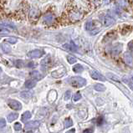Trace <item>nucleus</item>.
Returning <instances> with one entry per match:
<instances>
[{"instance_id": "10", "label": "nucleus", "mask_w": 133, "mask_h": 133, "mask_svg": "<svg viewBox=\"0 0 133 133\" xmlns=\"http://www.w3.org/2000/svg\"><path fill=\"white\" fill-rule=\"evenodd\" d=\"M115 22H116V19L112 16H111V15H106L103 18V24L106 27L112 25Z\"/></svg>"}, {"instance_id": "26", "label": "nucleus", "mask_w": 133, "mask_h": 133, "mask_svg": "<svg viewBox=\"0 0 133 133\" xmlns=\"http://www.w3.org/2000/svg\"><path fill=\"white\" fill-rule=\"evenodd\" d=\"M14 64H15V66L18 68H22V67H24V61L20 59H18L14 62Z\"/></svg>"}, {"instance_id": "27", "label": "nucleus", "mask_w": 133, "mask_h": 133, "mask_svg": "<svg viewBox=\"0 0 133 133\" xmlns=\"http://www.w3.org/2000/svg\"><path fill=\"white\" fill-rule=\"evenodd\" d=\"M81 94L79 92H76L73 96V101H78L79 100H81Z\"/></svg>"}, {"instance_id": "16", "label": "nucleus", "mask_w": 133, "mask_h": 133, "mask_svg": "<svg viewBox=\"0 0 133 133\" xmlns=\"http://www.w3.org/2000/svg\"><path fill=\"white\" fill-rule=\"evenodd\" d=\"M36 85V81H33V79H29L25 82V87L28 89H31L33 87H35Z\"/></svg>"}, {"instance_id": "4", "label": "nucleus", "mask_w": 133, "mask_h": 133, "mask_svg": "<svg viewBox=\"0 0 133 133\" xmlns=\"http://www.w3.org/2000/svg\"><path fill=\"white\" fill-rule=\"evenodd\" d=\"M41 15V12L39 9H36V8H30L28 13V16L29 20L31 22H36L39 18Z\"/></svg>"}, {"instance_id": "34", "label": "nucleus", "mask_w": 133, "mask_h": 133, "mask_svg": "<svg viewBox=\"0 0 133 133\" xmlns=\"http://www.w3.org/2000/svg\"><path fill=\"white\" fill-rule=\"evenodd\" d=\"M123 81H124L125 82H126V83H127V84L129 83V85H130L131 89H132V82H131V79H129V81H127V79L126 78H125V79H123Z\"/></svg>"}, {"instance_id": "15", "label": "nucleus", "mask_w": 133, "mask_h": 133, "mask_svg": "<svg viewBox=\"0 0 133 133\" xmlns=\"http://www.w3.org/2000/svg\"><path fill=\"white\" fill-rule=\"evenodd\" d=\"M31 118V113L29 111H25L24 114L22 115V117H21V121L23 122H26L29 119Z\"/></svg>"}, {"instance_id": "9", "label": "nucleus", "mask_w": 133, "mask_h": 133, "mask_svg": "<svg viewBox=\"0 0 133 133\" xmlns=\"http://www.w3.org/2000/svg\"><path fill=\"white\" fill-rule=\"evenodd\" d=\"M44 55V51L40 50V49H35V50H32L29 52L28 56L30 57V58H40L41 56Z\"/></svg>"}, {"instance_id": "21", "label": "nucleus", "mask_w": 133, "mask_h": 133, "mask_svg": "<svg viewBox=\"0 0 133 133\" xmlns=\"http://www.w3.org/2000/svg\"><path fill=\"white\" fill-rule=\"evenodd\" d=\"M73 70H74V72H75V73H81V72L84 70V68H83L81 64H77L73 67Z\"/></svg>"}, {"instance_id": "33", "label": "nucleus", "mask_w": 133, "mask_h": 133, "mask_svg": "<svg viewBox=\"0 0 133 133\" xmlns=\"http://www.w3.org/2000/svg\"><path fill=\"white\" fill-rule=\"evenodd\" d=\"M103 121H104V118H103V117L100 116L97 119V125H98V126H101V125L103 123Z\"/></svg>"}, {"instance_id": "6", "label": "nucleus", "mask_w": 133, "mask_h": 133, "mask_svg": "<svg viewBox=\"0 0 133 133\" xmlns=\"http://www.w3.org/2000/svg\"><path fill=\"white\" fill-rule=\"evenodd\" d=\"M8 104H9L10 108H12L13 110H15V111H19V110L22 109V105L20 102H18V101L9 100L8 101Z\"/></svg>"}, {"instance_id": "31", "label": "nucleus", "mask_w": 133, "mask_h": 133, "mask_svg": "<svg viewBox=\"0 0 133 133\" xmlns=\"http://www.w3.org/2000/svg\"><path fill=\"white\" fill-rule=\"evenodd\" d=\"M71 97V92L70 90H68L65 92V94H64V100H69V99Z\"/></svg>"}, {"instance_id": "1", "label": "nucleus", "mask_w": 133, "mask_h": 133, "mask_svg": "<svg viewBox=\"0 0 133 133\" xmlns=\"http://www.w3.org/2000/svg\"><path fill=\"white\" fill-rule=\"evenodd\" d=\"M85 15V12H84V10L77 7L74 3L68 2L61 17L57 19L55 28L61 25H67L77 23L83 19Z\"/></svg>"}, {"instance_id": "29", "label": "nucleus", "mask_w": 133, "mask_h": 133, "mask_svg": "<svg viewBox=\"0 0 133 133\" xmlns=\"http://www.w3.org/2000/svg\"><path fill=\"white\" fill-rule=\"evenodd\" d=\"M17 39L16 38H9V39H7L5 41L8 43H9V44H15L17 42Z\"/></svg>"}, {"instance_id": "8", "label": "nucleus", "mask_w": 133, "mask_h": 133, "mask_svg": "<svg viewBox=\"0 0 133 133\" xmlns=\"http://www.w3.org/2000/svg\"><path fill=\"white\" fill-rule=\"evenodd\" d=\"M65 73H66L65 68L63 67V68H59V69L53 71L51 73V75L53 77H55V78H60V77L64 76V75H65Z\"/></svg>"}, {"instance_id": "28", "label": "nucleus", "mask_w": 133, "mask_h": 133, "mask_svg": "<svg viewBox=\"0 0 133 133\" xmlns=\"http://www.w3.org/2000/svg\"><path fill=\"white\" fill-rule=\"evenodd\" d=\"M67 60H68V62H69L70 64H75V62L77 61V59L75 58V57H73V56H70V55H69L67 57Z\"/></svg>"}, {"instance_id": "38", "label": "nucleus", "mask_w": 133, "mask_h": 133, "mask_svg": "<svg viewBox=\"0 0 133 133\" xmlns=\"http://www.w3.org/2000/svg\"><path fill=\"white\" fill-rule=\"evenodd\" d=\"M65 133H75V129H71V130L65 132Z\"/></svg>"}, {"instance_id": "12", "label": "nucleus", "mask_w": 133, "mask_h": 133, "mask_svg": "<svg viewBox=\"0 0 133 133\" xmlns=\"http://www.w3.org/2000/svg\"><path fill=\"white\" fill-rule=\"evenodd\" d=\"M63 47L65 49H67V50H70V51H72V52H76L78 50L77 46L75 44V43L72 42V41H71L70 43H69V44H64Z\"/></svg>"}, {"instance_id": "13", "label": "nucleus", "mask_w": 133, "mask_h": 133, "mask_svg": "<svg viewBox=\"0 0 133 133\" xmlns=\"http://www.w3.org/2000/svg\"><path fill=\"white\" fill-rule=\"evenodd\" d=\"M40 122L38 121H29L26 124L25 128L26 129H34V128H38L39 127Z\"/></svg>"}, {"instance_id": "32", "label": "nucleus", "mask_w": 133, "mask_h": 133, "mask_svg": "<svg viewBox=\"0 0 133 133\" xmlns=\"http://www.w3.org/2000/svg\"><path fill=\"white\" fill-rule=\"evenodd\" d=\"M5 125H6V121L5 119H3V118H1L0 119V127H5Z\"/></svg>"}, {"instance_id": "24", "label": "nucleus", "mask_w": 133, "mask_h": 133, "mask_svg": "<svg viewBox=\"0 0 133 133\" xmlns=\"http://www.w3.org/2000/svg\"><path fill=\"white\" fill-rule=\"evenodd\" d=\"M72 125H73V121H72V120L70 118H68L64 121V127L65 128L72 127Z\"/></svg>"}, {"instance_id": "30", "label": "nucleus", "mask_w": 133, "mask_h": 133, "mask_svg": "<svg viewBox=\"0 0 133 133\" xmlns=\"http://www.w3.org/2000/svg\"><path fill=\"white\" fill-rule=\"evenodd\" d=\"M22 129V126L19 122H16L14 124V130L15 131H20Z\"/></svg>"}, {"instance_id": "35", "label": "nucleus", "mask_w": 133, "mask_h": 133, "mask_svg": "<svg viewBox=\"0 0 133 133\" xmlns=\"http://www.w3.org/2000/svg\"><path fill=\"white\" fill-rule=\"evenodd\" d=\"M93 132V129H86V130H85L84 131H83V133H92Z\"/></svg>"}, {"instance_id": "7", "label": "nucleus", "mask_w": 133, "mask_h": 133, "mask_svg": "<svg viewBox=\"0 0 133 133\" xmlns=\"http://www.w3.org/2000/svg\"><path fill=\"white\" fill-rule=\"evenodd\" d=\"M121 50H122V44H120V43H117L114 46L111 48V55L114 56H116L121 54Z\"/></svg>"}, {"instance_id": "18", "label": "nucleus", "mask_w": 133, "mask_h": 133, "mask_svg": "<svg viewBox=\"0 0 133 133\" xmlns=\"http://www.w3.org/2000/svg\"><path fill=\"white\" fill-rule=\"evenodd\" d=\"M30 75H31L32 78L37 79V81H38V79H40L41 78H42V75H40L39 72V71H36V70L32 71L31 73H30Z\"/></svg>"}, {"instance_id": "3", "label": "nucleus", "mask_w": 133, "mask_h": 133, "mask_svg": "<svg viewBox=\"0 0 133 133\" xmlns=\"http://www.w3.org/2000/svg\"><path fill=\"white\" fill-rule=\"evenodd\" d=\"M69 83L72 86L76 87V88H79V87H82V86L85 85L86 81L82 77L75 76V77H71L69 79Z\"/></svg>"}, {"instance_id": "22", "label": "nucleus", "mask_w": 133, "mask_h": 133, "mask_svg": "<svg viewBox=\"0 0 133 133\" xmlns=\"http://www.w3.org/2000/svg\"><path fill=\"white\" fill-rule=\"evenodd\" d=\"M18 117V115L17 113H11L8 116V121H9V122H12L14 120H16Z\"/></svg>"}, {"instance_id": "14", "label": "nucleus", "mask_w": 133, "mask_h": 133, "mask_svg": "<svg viewBox=\"0 0 133 133\" xmlns=\"http://www.w3.org/2000/svg\"><path fill=\"white\" fill-rule=\"evenodd\" d=\"M123 59L124 61L126 62V64H129V65H131L132 64V55L131 53H125V55L123 56Z\"/></svg>"}, {"instance_id": "5", "label": "nucleus", "mask_w": 133, "mask_h": 133, "mask_svg": "<svg viewBox=\"0 0 133 133\" xmlns=\"http://www.w3.org/2000/svg\"><path fill=\"white\" fill-rule=\"evenodd\" d=\"M116 2L117 5L123 9H127L131 5V0H116Z\"/></svg>"}, {"instance_id": "36", "label": "nucleus", "mask_w": 133, "mask_h": 133, "mask_svg": "<svg viewBox=\"0 0 133 133\" xmlns=\"http://www.w3.org/2000/svg\"><path fill=\"white\" fill-rule=\"evenodd\" d=\"M132 41H130L129 42V44H128V48H129V50H130L131 52L132 51Z\"/></svg>"}, {"instance_id": "2", "label": "nucleus", "mask_w": 133, "mask_h": 133, "mask_svg": "<svg viewBox=\"0 0 133 133\" xmlns=\"http://www.w3.org/2000/svg\"><path fill=\"white\" fill-rule=\"evenodd\" d=\"M42 19H43V23L45 25H47L50 28H55L57 18L53 11L48 10L47 12L43 15Z\"/></svg>"}, {"instance_id": "17", "label": "nucleus", "mask_w": 133, "mask_h": 133, "mask_svg": "<svg viewBox=\"0 0 133 133\" xmlns=\"http://www.w3.org/2000/svg\"><path fill=\"white\" fill-rule=\"evenodd\" d=\"M0 27H3L7 29H12V30L15 29V26L13 25L12 24H10V23H3V24H0Z\"/></svg>"}, {"instance_id": "23", "label": "nucleus", "mask_w": 133, "mask_h": 133, "mask_svg": "<svg viewBox=\"0 0 133 133\" xmlns=\"http://www.w3.org/2000/svg\"><path fill=\"white\" fill-rule=\"evenodd\" d=\"M95 90L96 91H99V92H101V91H105V86L104 85L101 84H96L95 85Z\"/></svg>"}, {"instance_id": "37", "label": "nucleus", "mask_w": 133, "mask_h": 133, "mask_svg": "<svg viewBox=\"0 0 133 133\" xmlns=\"http://www.w3.org/2000/svg\"><path fill=\"white\" fill-rule=\"evenodd\" d=\"M27 66H28V67H35V64L34 63V62H29V63L27 64Z\"/></svg>"}, {"instance_id": "19", "label": "nucleus", "mask_w": 133, "mask_h": 133, "mask_svg": "<svg viewBox=\"0 0 133 133\" xmlns=\"http://www.w3.org/2000/svg\"><path fill=\"white\" fill-rule=\"evenodd\" d=\"M20 96L22 98H24V99H29V98L32 97L33 94L30 92V91H22Z\"/></svg>"}, {"instance_id": "40", "label": "nucleus", "mask_w": 133, "mask_h": 133, "mask_svg": "<svg viewBox=\"0 0 133 133\" xmlns=\"http://www.w3.org/2000/svg\"><path fill=\"white\" fill-rule=\"evenodd\" d=\"M27 133H32V131H29V132H27Z\"/></svg>"}, {"instance_id": "20", "label": "nucleus", "mask_w": 133, "mask_h": 133, "mask_svg": "<svg viewBox=\"0 0 133 133\" xmlns=\"http://www.w3.org/2000/svg\"><path fill=\"white\" fill-rule=\"evenodd\" d=\"M2 49L5 54H9V53L11 52V47L6 43H3L2 44Z\"/></svg>"}, {"instance_id": "25", "label": "nucleus", "mask_w": 133, "mask_h": 133, "mask_svg": "<svg viewBox=\"0 0 133 133\" xmlns=\"http://www.w3.org/2000/svg\"><path fill=\"white\" fill-rule=\"evenodd\" d=\"M107 76H108L110 79H111L112 81H117V82H119V81H120L119 77H118V76H116V75H115L111 74V73H108V74H107Z\"/></svg>"}, {"instance_id": "39", "label": "nucleus", "mask_w": 133, "mask_h": 133, "mask_svg": "<svg viewBox=\"0 0 133 133\" xmlns=\"http://www.w3.org/2000/svg\"><path fill=\"white\" fill-rule=\"evenodd\" d=\"M1 72H2V69L0 68V74H1Z\"/></svg>"}, {"instance_id": "11", "label": "nucleus", "mask_w": 133, "mask_h": 133, "mask_svg": "<svg viewBox=\"0 0 133 133\" xmlns=\"http://www.w3.org/2000/svg\"><path fill=\"white\" fill-rule=\"evenodd\" d=\"M90 76L94 79H97V81H105V78L103 76V75H101L99 72H97L96 70L90 71Z\"/></svg>"}]
</instances>
